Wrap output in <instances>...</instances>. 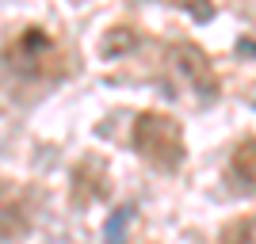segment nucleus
<instances>
[{
    "label": "nucleus",
    "mask_w": 256,
    "mask_h": 244,
    "mask_svg": "<svg viewBox=\"0 0 256 244\" xmlns=\"http://www.w3.org/2000/svg\"><path fill=\"white\" fill-rule=\"evenodd\" d=\"M0 61L8 73H16L20 80H58L69 69V57H65L62 42L54 38L46 27H27L4 46Z\"/></svg>",
    "instance_id": "obj_1"
},
{
    "label": "nucleus",
    "mask_w": 256,
    "mask_h": 244,
    "mask_svg": "<svg viewBox=\"0 0 256 244\" xmlns=\"http://www.w3.org/2000/svg\"><path fill=\"white\" fill-rule=\"evenodd\" d=\"M176 8H184V11H192L195 19H210V0H172Z\"/></svg>",
    "instance_id": "obj_8"
},
{
    "label": "nucleus",
    "mask_w": 256,
    "mask_h": 244,
    "mask_svg": "<svg viewBox=\"0 0 256 244\" xmlns=\"http://www.w3.org/2000/svg\"><path fill=\"white\" fill-rule=\"evenodd\" d=\"M134 42V34H126V27H115V34L111 38H104V53H118L122 46Z\"/></svg>",
    "instance_id": "obj_9"
},
{
    "label": "nucleus",
    "mask_w": 256,
    "mask_h": 244,
    "mask_svg": "<svg viewBox=\"0 0 256 244\" xmlns=\"http://www.w3.org/2000/svg\"><path fill=\"white\" fill-rule=\"evenodd\" d=\"M222 244H256V214L252 218H237L234 225H226Z\"/></svg>",
    "instance_id": "obj_7"
},
{
    "label": "nucleus",
    "mask_w": 256,
    "mask_h": 244,
    "mask_svg": "<svg viewBox=\"0 0 256 244\" xmlns=\"http://www.w3.org/2000/svg\"><path fill=\"white\" fill-rule=\"evenodd\" d=\"M230 187L241 195H256V138L237 141V149L230 153V168H226Z\"/></svg>",
    "instance_id": "obj_5"
},
{
    "label": "nucleus",
    "mask_w": 256,
    "mask_h": 244,
    "mask_svg": "<svg viewBox=\"0 0 256 244\" xmlns=\"http://www.w3.org/2000/svg\"><path fill=\"white\" fill-rule=\"evenodd\" d=\"M130 222H134V210H130V206H118V210L107 218V225H104V244H126Z\"/></svg>",
    "instance_id": "obj_6"
},
{
    "label": "nucleus",
    "mask_w": 256,
    "mask_h": 244,
    "mask_svg": "<svg viewBox=\"0 0 256 244\" xmlns=\"http://www.w3.org/2000/svg\"><path fill=\"white\" fill-rule=\"evenodd\" d=\"M134 149L160 172H176L184 164V130L176 118L160 111H142L134 118Z\"/></svg>",
    "instance_id": "obj_2"
},
{
    "label": "nucleus",
    "mask_w": 256,
    "mask_h": 244,
    "mask_svg": "<svg viewBox=\"0 0 256 244\" xmlns=\"http://www.w3.org/2000/svg\"><path fill=\"white\" fill-rule=\"evenodd\" d=\"M168 69L184 80V88L188 92H195V96H203V99H214L218 96V76H214L210 61H206V53L199 50V46H172L168 50Z\"/></svg>",
    "instance_id": "obj_3"
},
{
    "label": "nucleus",
    "mask_w": 256,
    "mask_h": 244,
    "mask_svg": "<svg viewBox=\"0 0 256 244\" xmlns=\"http://www.w3.org/2000/svg\"><path fill=\"white\" fill-rule=\"evenodd\" d=\"M31 233V199L16 183H0V244Z\"/></svg>",
    "instance_id": "obj_4"
}]
</instances>
